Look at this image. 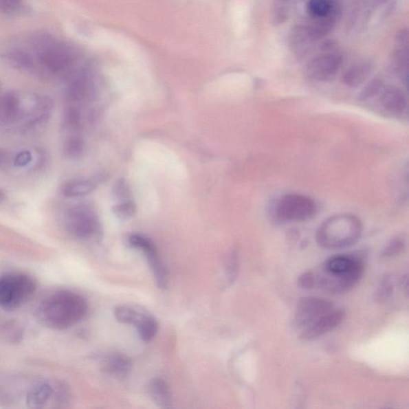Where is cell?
Returning a JSON list of instances; mask_svg holds the SVG:
<instances>
[{
	"mask_svg": "<svg viewBox=\"0 0 409 409\" xmlns=\"http://www.w3.org/2000/svg\"><path fill=\"white\" fill-rule=\"evenodd\" d=\"M113 195L117 200L120 201L131 200V190L125 179L120 177L116 180L113 186Z\"/></svg>",
	"mask_w": 409,
	"mask_h": 409,
	"instance_id": "4dcf8cb0",
	"label": "cell"
},
{
	"mask_svg": "<svg viewBox=\"0 0 409 409\" xmlns=\"http://www.w3.org/2000/svg\"><path fill=\"white\" fill-rule=\"evenodd\" d=\"M66 228L76 239L90 240L100 236V225L95 212L87 206L75 207L67 214Z\"/></svg>",
	"mask_w": 409,
	"mask_h": 409,
	"instance_id": "30bf717a",
	"label": "cell"
},
{
	"mask_svg": "<svg viewBox=\"0 0 409 409\" xmlns=\"http://www.w3.org/2000/svg\"><path fill=\"white\" fill-rule=\"evenodd\" d=\"M6 152L0 149V166H1L5 162V159H6Z\"/></svg>",
	"mask_w": 409,
	"mask_h": 409,
	"instance_id": "8d00e7d4",
	"label": "cell"
},
{
	"mask_svg": "<svg viewBox=\"0 0 409 409\" xmlns=\"http://www.w3.org/2000/svg\"><path fill=\"white\" fill-rule=\"evenodd\" d=\"M298 287L303 289H312L316 284L315 274L313 271H307L300 276L298 280Z\"/></svg>",
	"mask_w": 409,
	"mask_h": 409,
	"instance_id": "836d02e7",
	"label": "cell"
},
{
	"mask_svg": "<svg viewBox=\"0 0 409 409\" xmlns=\"http://www.w3.org/2000/svg\"><path fill=\"white\" fill-rule=\"evenodd\" d=\"M36 60L53 75L67 72L76 62V52L71 47L51 37L41 36L34 38Z\"/></svg>",
	"mask_w": 409,
	"mask_h": 409,
	"instance_id": "277c9868",
	"label": "cell"
},
{
	"mask_svg": "<svg viewBox=\"0 0 409 409\" xmlns=\"http://www.w3.org/2000/svg\"><path fill=\"white\" fill-rule=\"evenodd\" d=\"M32 161V155L29 151H22L16 157L14 165L16 166H25Z\"/></svg>",
	"mask_w": 409,
	"mask_h": 409,
	"instance_id": "d590c367",
	"label": "cell"
},
{
	"mask_svg": "<svg viewBox=\"0 0 409 409\" xmlns=\"http://www.w3.org/2000/svg\"><path fill=\"white\" fill-rule=\"evenodd\" d=\"M318 205L308 196L288 194L276 199L270 207V218L275 224L302 223L311 220L318 213Z\"/></svg>",
	"mask_w": 409,
	"mask_h": 409,
	"instance_id": "5b68a950",
	"label": "cell"
},
{
	"mask_svg": "<svg viewBox=\"0 0 409 409\" xmlns=\"http://www.w3.org/2000/svg\"><path fill=\"white\" fill-rule=\"evenodd\" d=\"M37 285L31 276L12 273L0 277V307L14 309L22 307L32 298Z\"/></svg>",
	"mask_w": 409,
	"mask_h": 409,
	"instance_id": "8992f818",
	"label": "cell"
},
{
	"mask_svg": "<svg viewBox=\"0 0 409 409\" xmlns=\"http://www.w3.org/2000/svg\"><path fill=\"white\" fill-rule=\"evenodd\" d=\"M364 261L362 255L344 254L332 256L315 274V287L328 293L340 294L347 291L362 279Z\"/></svg>",
	"mask_w": 409,
	"mask_h": 409,
	"instance_id": "7a4b0ae2",
	"label": "cell"
},
{
	"mask_svg": "<svg viewBox=\"0 0 409 409\" xmlns=\"http://www.w3.org/2000/svg\"><path fill=\"white\" fill-rule=\"evenodd\" d=\"M135 212L136 205L131 200L121 201L120 203L115 206L114 208H113V213L115 214L117 218L122 220L131 219L135 214Z\"/></svg>",
	"mask_w": 409,
	"mask_h": 409,
	"instance_id": "f546056e",
	"label": "cell"
},
{
	"mask_svg": "<svg viewBox=\"0 0 409 409\" xmlns=\"http://www.w3.org/2000/svg\"><path fill=\"white\" fill-rule=\"evenodd\" d=\"M100 366L103 372L118 380L126 378L132 371L131 359L121 353L102 355Z\"/></svg>",
	"mask_w": 409,
	"mask_h": 409,
	"instance_id": "e0dca14e",
	"label": "cell"
},
{
	"mask_svg": "<svg viewBox=\"0 0 409 409\" xmlns=\"http://www.w3.org/2000/svg\"><path fill=\"white\" fill-rule=\"evenodd\" d=\"M240 267V261L239 255L233 252L229 255L225 262V277L228 283L231 285L234 283L238 278Z\"/></svg>",
	"mask_w": 409,
	"mask_h": 409,
	"instance_id": "4316f807",
	"label": "cell"
},
{
	"mask_svg": "<svg viewBox=\"0 0 409 409\" xmlns=\"http://www.w3.org/2000/svg\"><path fill=\"white\" fill-rule=\"evenodd\" d=\"M382 87L383 82L381 78H374V80L364 88V90L361 93L362 100H368V98L377 95V93L381 91Z\"/></svg>",
	"mask_w": 409,
	"mask_h": 409,
	"instance_id": "d6a6232c",
	"label": "cell"
},
{
	"mask_svg": "<svg viewBox=\"0 0 409 409\" xmlns=\"http://www.w3.org/2000/svg\"><path fill=\"white\" fill-rule=\"evenodd\" d=\"M406 241L403 236H396L386 245L382 250V256L384 258L395 257L406 248Z\"/></svg>",
	"mask_w": 409,
	"mask_h": 409,
	"instance_id": "f1b7e54d",
	"label": "cell"
},
{
	"mask_svg": "<svg viewBox=\"0 0 409 409\" xmlns=\"http://www.w3.org/2000/svg\"><path fill=\"white\" fill-rule=\"evenodd\" d=\"M307 10L312 23L307 24L319 38L327 36L336 26L342 14L338 0H309Z\"/></svg>",
	"mask_w": 409,
	"mask_h": 409,
	"instance_id": "ba28073f",
	"label": "cell"
},
{
	"mask_svg": "<svg viewBox=\"0 0 409 409\" xmlns=\"http://www.w3.org/2000/svg\"><path fill=\"white\" fill-rule=\"evenodd\" d=\"M24 8V0H0V13L16 14Z\"/></svg>",
	"mask_w": 409,
	"mask_h": 409,
	"instance_id": "1f68e13d",
	"label": "cell"
},
{
	"mask_svg": "<svg viewBox=\"0 0 409 409\" xmlns=\"http://www.w3.org/2000/svg\"><path fill=\"white\" fill-rule=\"evenodd\" d=\"M70 393L64 384L43 382L36 384L27 396L29 406L34 408L63 407L70 401Z\"/></svg>",
	"mask_w": 409,
	"mask_h": 409,
	"instance_id": "8fae6325",
	"label": "cell"
},
{
	"mask_svg": "<svg viewBox=\"0 0 409 409\" xmlns=\"http://www.w3.org/2000/svg\"><path fill=\"white\" fill-rule=\"evenodd\" d=\"M333 308L329 300L318 297H305L296 307L293 319L294 327L300 331L327 313Z\"/></svg>",
	"mask_w": 409,
	"mask_h": 409,
	"instance_id": "4fadbf2b",
	"label": "cell"
},
{
	"mask_svg": "<svg viewBox=\"0 0 409 409\" xmlns=\"http://www.w3.org/2000/svg\"><path fill=\"white\" fill-rule=\"evenodd\" d=\"M115 316L118 322L134 325L144 342L152 341L159 331L157 320L141 307L131 305H120L115 310Z\"/></svg>",
	"mask_w": 409,
	"mask_h": 409,
	"instance_id": "9c48e42d",
	"label": "cell"
},
{
	"mask_svg": "<svg viewBox=\"0 0 409 409\" xmlns=\"http://www.w3.org/2000/svg\"><path fill=\"white\" fill-rule=\"evenodd\" d=\"M343 63V56L338 44L325 41L322 53L311 59L305 66V74L309 80L329 82L337 76Z\"/></svg>",
	"mask_w": 409,
	"mask_h": 409,
	"instance_id": "52a82bcc",
	"label": "cell"
},
{
	"mask_svg": "<svg viewBox=\"0 0 409 409\" xmlns=\"http://www.w3.org/2000/svg\"><path fill=\"white\" fill-rule=\"evenodd\" d=\"M147 393L156 406L162 408H172L173 396L169 384L164 379H153L148 383Z\"/></svg>",
	"mask_w": 409,
	"mask_h": 409,
	"instance_id": "d6986e66",
	"label": "cell"
},
{
	"mask_svg": "<svg viewBox=\"0 0 409 409\" xmlns=\"http://www.w3.org/2000/svg\"><path fill=\"white\" fill-rule=\"evenodd\" d=\"M408 33L407 29L398 32L395 38V47L392 54L390 67L396 74L408 78Z\"/></svg>",
	"mask_w": 409,
	"mask_h": 409,
	"instance_id": "2e32d148",
	"label": "cell"
},
{
	"mask_svg": "<svg viewBox=\"0 0 409 409\" xmlns=\"http://www.w3.org/2000/svg\"><path fill=\"white\" fill-rule=\"evenodd\" d=\"M2 110L8 118L16 117L19 110V98L13 93H5L2 100Z\"/></svg>",
	"mask_w": 409,
	"mask_h": 409,
	"instance_id": "83f0119b",
	"label": "cell"
},
{
	"mask_svg": "<svg viewBox=\"0 0 409 409\" xmlns=\"http://www.w3.org/2000/svg\"><path fill=\"white\" fill-rule=\"evenodd\" d=\"M290 1L291 0H274L272 19L275 24H280L287 21Z\"/></svg>",
	"mask_w": 409,
	"mask_h": 409,
	"instance_id": "484cf974",
	"label": "cell"
},
{
	"mask_svg": "<svg viewBox=\"0 0 409 409\" xmlns=\"http://www.w3.org/2000/svg\"><path fill=\"white\" fill-rule=\"evenodd\" d=\"M96 186L91 181L77 180L68 182L63 188V195L67 198H75L91 193Z\"/></svg>",
	"mask_w": 409,
	"mask_h": 409,
	"instance_id": "603a6c76",
	"label": "cell"
},
{
	"mask_svg": "<svg viewBox=\"0 0 409 409\" xmlns=\"http://www.w3.org/2000/svg\"><path fill=\"white\" fill-rule=\"evenodd\" d=\"M373 64L367 60H360L352 64L344 73L342 81L349 87L361 86L373 71Z\"/></svg>",
	"mask_w": 409,
	"mask_h": 409,
	"instance_id": "ffe728a7",
	"label": "cell"
},
{
	"mask_svg": "<svg viewBox=\"0 0 409 409\" xmlns=\"http://www.w3.org/2000/svg\"><path fill=\"white\" fill-rule=\"evenodd\" d=\"M87 311L88 304L82 296L70 290H58L42 300L36 315L44 327L62 330L80 323Z\"/></svg>",
	"mask_w": 409,
	"mask_h": 409,
	"instance_id": "6da1fadb",
	"label": "cell"
},
{
	"mask_svg": "<svg viewBox=\"0 0 409 409\" xmlns=\"http://www.w3.org/2000/svg\"><path fill=\"white\" fill-rule=\"evenodd\" d=\"M362 221L352 214H338L320 226L317 241L321 247L327 250L348 248L357 243L362 234Z\"/></svg>",
	"mask_w": 409,
	"mask_h": 409,
	"instance_id": "3957f363",
	"label": "cell"
},
{
	"mask_svg": "<svg viewBox=\"0 0 409 409\" xmlns=\"http://www.w3.org/2000/svg\"><path fill=\"white\" fill-rule=\"evenodd\" d=\"M379 102L386 111L393 115H401L407 109V97L400 87L388 85L383 87Z\"/></svg>",
	"mask_w": 409,
	"mask_h": 409,
	"instance_id": "ac0fdd59",
	"label": "cell"
},
{
	"mask_svg": "<svg viewBox=\"0 0 409 409\" xmlns=\"http://www.w3.org/2000/svg\"><path fill=\"white\" fill-rule=\"evenodd\" d=\"M91 87L90 76L86 72H82L74 80L67 89V98L71 101L82 100Z\"/></svg>",
	"mask_w": 409,
	"mask_h": 409,
	"instance_id": "7402d4cb",
	"label": "cell"
},
{
	"mask_svg": "<svg viewBox=\"0 0 409 409\" xmlns=\"http://www.w3.org/2000/svg\"><path fill=\"white\" fill-rule=\"evenodd\" d=\"M394 285L390 276H386L379 283L378 287L374 293V300L377 303L386 302L393 294Z\"/></svg>",
	"mask_w": 409,
	"mask_h": 409,
	"instance_id": "cb8c5ba5",
	"label": "cell"
},
{
	"mask_svg": "<svg viewBox=\"0 0 409 409\" xmlns=\"http://www.w3.org/2000/svg\"><path fill=\"white\" fill-rule=\"evenodd\" d=\"M85 142L80 137L72 136L69 137L64 144V153L65 155L71 157V159H76L80 157L85 151Z\"/></svg>",
	"mask_w": 409,
	"mask_h": 409,
	"instance_id": "d4e9b609",
	"label": "cell"
},
{
	"mask_svg": "<svg viewBox=\"0 0 409 409\" xmlns=\"http://www.w3.org/2000/svg\"><path fill=\"white\" fill-rule=\"evenodd\" d=\"M3 57L6 61L14 67L28 70L34 66L36 59L32 54L25 49L12 48L3 54Z\"/></svg>",
	"mask_w": 409,
	"mask_h": 409,
	"instance_id": "44dd1931",
	"label": "cell"
},
{
	"mask_svg": "<svg viewBox=\"0 0 409 409\" xmlns=\"http://www.w3.org/2000/svg\"><path fill=\"white\" fill-rule=\"evenodd\" d=\"M66 125L70 128H76L80 125V114L76 108H71L67 112L65 116Z\"/></svg>",
	"mask_w": 409,
	"mask_h": 409,
	"instance_id": "e575fe53",
	"label": "cell"
},
{
	"mask_svg": "<svg viewBox=\"0 0 409 409\" xmlns=\"http://www.w3.org/2000/svg\"><path fill=\"white\" fill-rule=\"evenodd\" d=\"M344 315L346 314L343 309H333L331 311L324 314L308 327L302 330L300 338L303 341H311L323 336L337 328L343 322Z\"/></svg>",
	"mask_w": 409,
	"mask_h": 409,
	"instance_id": "5bb4252c",
	"label": "cell"
},
{
	"mask_svg": "<svg viewBox=\"0 0 409 409\" xmlns=\"http://www.w3.org/2000/svg\"><path fill=\"white\" fill-rule=\"evenodd\" d=\"M320 38L308 25H297L290 30L289 45L295 56L303 58L311 52Z\"/></svg>",
	"mask_w": 409,
	"mask_h": 409,
	"instance_id": "9a60e30c",
	"label": "cell"
},
{
	"mask_svg": "<svg viewBox=\"0 0 409 409\" xmlns=\"http://www.w3.org/2000/svg\"><path fill=\"white\" fill-rule=\"evenodd\" d=\"M127 244L146 255L157 287L161 289H166L169 283L168 272L152 240L145 235L134 234L128 236Z\"/></svg>",
	"mask_w": 409,
	"mask_h": 409,
	"instance_id": "7c38bea8",
	"label": "cell"
},
{
	"mask_svg": "<svg viewBox=\"0 0 409 409\" xmlns=\"http://www.w3.org/2000/svg\"><path fill=\"white\" fill-rule=\"evenodd\" d=\"M5 199V195L3 193V192L0 190V203H2V201L4 200Z\"/></svg>",
	"mask_w": 409,
	"mask_h": 409,
	"instance_id": "74e56055",
	"label": "cell"
}]
</instances>
